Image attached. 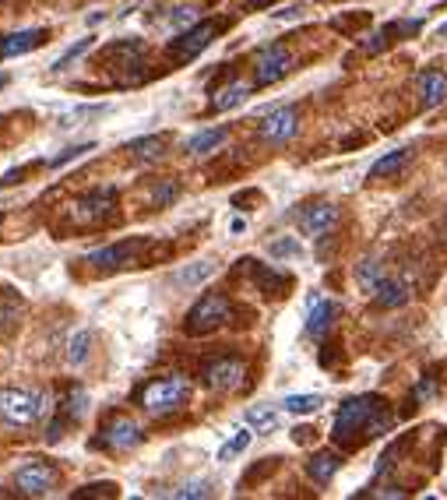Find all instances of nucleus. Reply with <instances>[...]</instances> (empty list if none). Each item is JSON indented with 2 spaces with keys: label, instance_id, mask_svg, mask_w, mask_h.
Listing matches in <instances>:
<instances>
[{
  "label": "nucleus",
  "instance_id": "obj_11",
  "mask_svg": "<svg viewBox=\"0 0 447 500\" xmlns=\"http://www.w3.org/2000/svg\"><path fill=\"white\" fill-rule=\"evenodd\" d=\"M296 130H299V113H296V106H279V110H272V113L261 121V138H264L268 145H285V141H292Z\"/></svg>",
  "mask_w": 447,
  "mask_h": 500
},
{
  "label": "nucleus",
  "instance_id": "obj_23",
  "mask_svg": "<svg viewBox=\"0 0 447 500\" xmlns=\"http://www.w3.org/2000/svg\"><path fill=\"white\" fill-rule=\"evenodd\" d=\"M246 95H250V85L244 82H233L226 85V88H219L215 92V99H211V110H219V113H226V110H237V106H244Z\"/></svg>",
  "mask_w": 447,
  "mask_h": 500
},
{
  "label": "nucleus",
  "instance_id": "obj_37",
  "mask_svg": "<svg viewBox=\"0 0 447 500\" xmlns=\"http://www.w3.org/2000/svg\"><path fill=\"white\" fill-rule=\"evenodd\" d=\"M176 194H180V187H176V183H163V187H156V205L165 209L169 201H176Z\"/></svg>",
  "mask_w": 447,
  "mask_h": 500
},
{
  "label": "nucleus",
  "instance_id": "obj_26",
  "mask_svg": "<svg viewBox=\"0 0 447 500\" xmlns=\"http://www.w3.org/2000/svg\"><path fill=\"white\" fill-rule=\"evenodd\" d=\"M321 406H325L321 395H289L282 402L285 413H296V416H310V413H317Z\"/></svg>",
  "mask_w": 447,
  "mask_h": 500
},
{
  "label": "nucleus",
  "instance_id": "obj_41",
  "mask_svg": "<svg viewBox=\"0 0 447 500\" xmlns=\"http://www.w3.org/2000/svg\"><path fill=\"white\" fill-rule=\"evenodd\" d=\"M229 229H233V233H244L246 222H244V219H233V222H229Z\"/></svg>",
  "mask_w": 447,
  "mask_h": 500
},
{
  "label": "nucleus",
  "instance_id": "obj_17",
  "mask_svg": "<svg viewBox=\"0 0 447 500\" xmlns=\"http://www.w3.org/2000/svg\"><path fill=\"white\" fill-rule=\"evenodd\" d=\"M335 314H338V307L325 299V296H310V314H307V335H314V338H321V335L331 328V321H335Z\"/></svg>",
  "mask_w": 447,
  "mask_h": 500
},
{
  "label": "nucleus",
  "instance_id": "obj_15",
  "mask_svg": "<svg viewBox=\"0 0 447 500\" xmlns=\"http://www.w3.org/2000/svg\"><path fill=\"white\" fill-rule=\"evenodd\" d=\"M46 42V29H22V32H11L0 40V60L4 57H22V53H32Z\"/></svg>",
  "mask_w": 447,
  "mask_h": 500
},
{
  "label": "nucleus",
  "instance_id": "obj_31",
  "mask_svg": "<svg viewBox=\"0 0 447 500\" xmlns=\"http://www.w3.org/2000/svg\"><path fill=\"white\" fill-rule=\"evenodd\" d=\"M163 22L173 25V29H183V25H194L198 22V11L194 7H165Z\"/></svg>",
  "mask_w": 447,
  "mask_h": 500
},
{
  "label": "nucleus",
  "instance_id": "obj_14",
  "mask_svg": "<svg viewBox=\"0 0 447 500\" xmlns=\"http://www.w3.org/2000/svg\"><path fill=\"white\" fill-rule=\"evenodd\" d=\"M416 95H419V110H437L447 103V75L444 71H423L416 82Z\"/></svg>",
  "mask_w": 447,
  "mask_h": 500
},
{
  "label": "nucleus",
  "instance_id": "obj_42",
  "mask_svg": "<svg viewBox=\"0 0 447 500\" xmlns=\"http://www.w3.org/2000/svg\"><path fill=\"white\" fill-rule=\"evenodd\" d=\"M437 40H447V22L441 25V29H437Z\"/></svg>",
  "mask_w": 447,
  "mask_h": 500
},
{
  "label": "nucleus",
  "instance_id": "obj_22",
  "mask_svg": "<svg viewBox=\"0 0 447 500\" xmlns=\"http://www.w3.org/2000/svg\"><path fill=\"white\" fill-rule=\"evenodd\" d=\"M226 127H208V130H201V134H194L183 148H187V156H208V152H215L222 141H226Z\"/></svg>",
  "mask_w": 447,
  "mask_h": 500
},
{
  "label": "nucleus",
  "instance_id": "obj_3",
  "mask_svg": "<svg viewBox=\"0 0 447 500\" xmlns=\"http://www.w3.org/2000/svg\"><path fill=\"white\" fill-rule=\"evenodd\" d=\"M187 398H191V380H187V377H180V374L156 377V380L145 384V391H141V409L152 413V416H169V413H176Z\"/></svg>",
  "mask_w": 447,
  "mask_h": 500
},
{
  "label": "nucleus",
  "instance_id": "obj_7",
  "mask_svg": "<svg viewBox=\"0 0 447 500\" xmlns=\"http://www.w3.org/2000/svg\"><path fill=\"white\" fill-rule=\"evenodd\" d=\"M289 71H292V53H289L285 46H279V42L264 46V49L254 57V82L257 85L282 82Z\"/></svg>",
  "mask_w": 447,
  "mask_h": 500
},
{
  "label": "nucleus",
  "instance_id": "obj_5",
  "mask_svg": "<svg viewBox=\"0 0 447 500\" xmlns=\"http://www.w3.org/2000/svg\"><path fill=\"white\" fill-rule=\"evenodd\" d=\"M222 25L226 22H194V25H187L176 40L169 42V57L176 60V64H187V60H194L201 49L211 46V40L222 32Z\"/></svg>",
  "mask_w": 447,
  "mask_h": 500
},
{
  "label": "nucleus",
  "instance_id": "obj_27",
  "mask_svg": "<svg viewBox=\"0 0 447 500\" xmlns=\"http://www.w3.org/2000/svg\"><path fill=\"white\" fill-rule=\"evenodd\" d=\"M356 282H360V290L363 292H373L380 282H384V275H380V261H377V257H366L363 264L356 268Z\"/></svg>",
  "mask_w": 447,
  "mask_h": 500
},
{
  "label": "nucleus",
  "instance_id": "obj_21",
  "mask_svg": "<svg viewBox=\"0 0 447 500\" xmlns=\"http://www.w3.org/2000/svg\"><path fill=\"white\" fill-rule=\"evenodd\" d=\"M373 299H377V307H384V310L406 307L408 303V286L402 282V279H384V282L373 290Z\"/></svg>",
  "mask_w": 447,
  "mask_h": 500
},
{
  "label": "nucleus",
  "instance_id": "obj_40",
  "mask_svg": "<svg viewBox=\"0 0 447 500\" xmlns=\"http://www.w3.org/2000/svg\"><path fill=\"white\" fill-rule=\"evenodd\" d=\"M299 11H303V7L292 4V7H285V11H275V18H279V22H289V18H299Z\"/></svg>",
  "mask_w": 447,
  "mask_h": 500
},
{
  "label": "nucleus",
  "instance_id": "obj_39",
  "mask_svg": "<svg viewBox=\"0 0 447 500\" xmlns=\"http://www.w3.org/2000/svg\"><path fill=\"white\" fill-rule=\"evenodd\" d=\"M314 433H317V430H310V426H296V430H292V441H296V444H307Z\"/></svg>",
  "mask_w": 447,
  "mask_h": 500
},
{
  "label": "nucleus",
  "instance_id": "obj_18",
  "mask_svg": "<svg viewBox=\"0 0 447 500\" xmlns=\"http://www.w3.org/2000/svg\"><path fill=\"white\" fill-rule=\"evenodd\" d=\"M416 156V148H398V152H388V156H380L370 173H366V180L370 183H377V180H388V176H395V173H402L408 166V159Z\"/></svg>",
  "mask_w": 447,
  "mask_h": 500
},
{
  "label": "nucleus",
  "instance_id": "obj_19",
  "mask_svg": "<svg viewBox=\"0 0 447 500\" xmlns=\"http://www.w3.org/2000/svg\"><path fill=\"white\" fill-rule=\"evenodd\" d=\"M342 469V455L338 451H317L314 459L307 461V476L317 483V487H327L331 483V476Z\"/></svg>",
  "mask_w": 447,
  "mask_h": 500
},
{
  "label": "nucleus",
  "instance_id": "obj_20",
  "mask_svg": "<svg viewBox=\"0 0 447 500\" xmlns=\"http://www.w3.org/2000/svg\"><path fill=\"white\" fill-rule=\"evenodd\" d=\"M127 152H130V159H138V163H156V159H163L165 156V138L163 134L134 138V141L127 145Z\"/></svg>",
  "mask_w": 447,
  "mask_h": 500
},
{
  "label": "nucleus",
  "instance_id": "obj_30",
  "mask_svg": "<svg viewBox=\"0 0 447 500\" xmlns=\"http://www.w3.org/2000/svg\"><path fill=\"white\" fill-rule=\"evenodd\" d=\"M211 272H215V264H211V261H198L194 268H183V272H176V282H180V286H194V282H204Z\"/></svg>",
  "mask_w": 447,
  "mask_h": 500
},
{
  "label": "nucleus",
  "instance_id": "obj_43",
  "mask_svg": "<svg viewBox=\"0 0 447 500\" xmlns=\"http://www.w3.org/2000/svg\"><path fill=\"white\" fill-rule=\"evenodd\" d=\"M4 85H7V75H0V88H4Z\"/></svg>",
  "mask_w": 447,
  "mask_h": 500
},
{
  "label": "nucleus",
  "instance_id": "obj_33",
  "mask_svg": "<svg viewBox=\"0 0 447 500\" xmlns=\"http://www.w3.org/2000/svg\"><path fill=\"white\" fill-rule=\"evenodd\" d=\"M88 46H92V36H88V40H78L75 46H71V49H67V53H64V57H60V60H57V64H53V71H64L71 60H78V57H82Z\"/></svg>",
  "mask_w": 447,
  "mask_h": 500
},
{
  "label": "nucleus",
  "instance_id": "obj_13",
  "mask_svg": "<svg viewBox=\"0 0 447 500\" xmlns=\"http://www.w3.org/2000/svg\"><path fill=\"white\" fill-rule=\"evenodd\" d=\"M335 222H338V209L331 201H317V205H307L299 211V233L314 237V240H325L335 229Z\"/></svg>",
  "mask_w": 447,
  "mask_h": 500
},
{
  "label": "nucleus",
  "instance_id": "obj_9",
  "mask_svg": "<svg viewBox=\"0 0 447 500\" xmlns=\"http://www.w3.org/2000/svg\"><path fill=\"white\" fill-rule=\"evenodd\" d=\"M141 247H145V237H138V240H121V244L92 250L85 261H88L92 268H99V272H117V268H123V264H130Z\"/></svg>",
  "mask_w": 447,
  "mask_h": 500
},
{
  "label": "nucleus",
  "instance_id": "obj_1",
  "mask_svg": "<svg viewBox=\"0 0 447 500\" xmlns=\"http://www.w3.org/2000/svg\"><path fill=\"white\" fill-rule=\"evenodd\" d=\"M391 409L380 395H356L349 402H342V409L335 413V426H331V437L335 444L342 448H356L370 437H380L391 430Z\"/></svg>",
  "mask_w": 447,
  "mask_h": 500
},
{
  "label": "nucleus",
  "instance_id": "obj_12",
  "mask_svg": "<svg viewBox=\"0 0 447 500\" xmlns=\"http://www.w3.org/2000/svg\"><path fill=\"white\" fill-rule=\"evenodd\" d=\"M113 209H117V187H95V191H88L75 201V219L78 222H99Z\"/></svg>",
  "mask_w": 447,
  "mask_h": 500
},
{
  "label": "nucleus",
  "instance_id": "obj_35",
  "mask_svg": "<svg viewBox=\"0 0 447 500\" xmlns=\"http://www.w3.org/2000/svg\"><path fill=\"white\" fill-rule=\"evenodd\" d=\"M92 148H95L92 141H88V145H75V148H64L57 159H49V166H64V163H71V159H82L85 152H92Z\"/></svg>",
  "mask_w": 447,
  "mask_h": 500
},
{
  "label": "nucleus",
  "instance_id": "obj_32",
  "mask_svg": "<svg viewBox=\"0 0 447 500\" xmlns=\"http://www.w3.org/2000/svg\"><path fill=\"white\" fill-rule=\"evenodd\" d=\"M173 497L176 500H198V497H211V483L208 479H191V483H183L180 490H173Z\"/></svg>",
  "mask_w": 447,
  "mask_h": 500
},
{
  "label": "nucleus",
  "instance_id": "obj_24",
  "mask_svg": "<svg viewBox=\"0 0 447 500\" xmlns=\"http://www.w3.org/2000/svg\"><path fill=\"white\" fill-rule=\"evenodd\" d=\"M254 279H257L261 292H268V296H282V292L289 290V279H285L282 272L264 268V264H254Z\"/></svg>",
  "mask_w": 447,
  "mask_h": 500
},
{
  "label": "nucleus",
  "instance_id": "obj_25",
  "mask_svg": "<svg viewBox=\"0 0 447 500\" xmlns=\"http://www.w3.org/2000/svg\"><path fill=\"white\" fill-rule=\"evenodd\" d=\"M246 426L250 430H257V433H272L275 426H279V413L272 409V406H254V409H246Z\"/></svg>",
  "mask_w": 447,
  "mask_h": 500
},
{
  "label": "nucleus",
  "instance_id": "obj_2",
  "mask_svg": "<svg viewBox=\"0 0 447 500\" xmlns=\"http://www.w3.org/2000/svg\"><path fill=\"white\" fill-rule=\"evenodd\" d=\"M49 413V398L32 388H0V419L7 426H32Z\"/></svg>",
  "mask_w": 447,
  "mask_h": 500
},
{
  "label": "nucleus",
  "instance_id": "obj_29",
  "mask_svg": "<svg viewBox=\"0 0 447 500\" xmlns=\"http://www.w3.org/2000/svg\"><path fill=\"white\" fill-rule=\"evenodd\" d=\"M250 437H254V430H237V433L219 448V461H229V459H237V455H244L246 448H250Z\"/></svg>",
  "mask_w": 447,
  "mask_h": 500
},
{
  "label": "nucleus",
  "instance_id": "obj_28",
  "mask_svg": "<svg viewBox=\"0 0 447 500\" xmlns=\"http://www.w3.org/2000/svg\"><path fill=\"white\" fill-rule=\"evenodd\" d=\"M88 356H92V332H78L67 342V363L82 367V363H88Z\"/></svg>",
  "mask_w": 447,
  "mask_h": 500
},
{
  "label": "nucleus",
  "instance_id": "obj_34",
  "mask_svg": "<svg viewBox=\"0 0 447 500\" xmlns=\"http://www.w3.org/2000/svg\"><path fill=\"white\" fill-rule=\"evenodd\" d=\"M117 494V487L113 483H92V487H82V490H75V497H113Z\"/></svg>",
  "mask_w": 447,
  "mask_h": 500
},
{
  "label": "nucleus",
  "instance_id": "obj_16",
  "mask_svg": "<svg viewBox=\"0 0 447 500\" xmlns=\"http://www.w3.org/2000/svg\"><path fill=\"white\" fill-rule=\"evenodd\" d=\"M419 29H423V22H419V18H408V22H391L388 29L373 32V36H370V40L363 42L366 53H380V49H384L388 42H395V36H398V40H402V36H416Z\"/></svg>",
  "mask_w": 447,
  "mask_h": 500
},
{
  "label": "nucleus",
  "instance_id": "obj_4",
  "mask_svg": "<svg viewBox=\"0 0 447 500\" xmlns=\"http://www.w3.org/2000/svg\"><path fill=\"white\" fill-rule=\"evenodd\" d=\"M229 317H233V303H229L222 292H204L201 299L187 310L183 332L187 335H211L215 328H222Z\"/></svg>",
  "mask_w": 447,
  "mask_h": 500
},
{
  "label": "nucleus",
  "instance_id": "obj_8",
  "mask_svg": "<svg viewBox=\"0 0 447 500\" xmlns=\"http://www.w3.org/2000/svg\"><path fill=\"white\" fill-rule=\"evenodd\" d=\"M145 441V433H141V426L134 423L130 416H113L103 430H99V448H106V451H130V448H138Z\"/></svg>",
  "mask_w": 447,
  "mask_h": 500
},
{
  "label": "nucleus",
  "instance_id": "obj_10",
  "mask_svg": "<svg viewBox=\"0 0 447 500\" xmlns=\"http://www.w3.org/2000/svg\"><path fill=\"white\" fill-rule=\"evenodd\" d=\"M246 377V363L237 356H226V360H215L204 367V384L211 391H237Z\"/></svg>",
  "mask_w": 447,
  "mask_h": 500
},
{
  "label": "nucleus",
  "instance_id": "obj_36",
  "mask_svg": "<svg viewBox=\"0 0 447 500\" xmlns=\"http://www.w3.org/2000/svg\"><path fill=\"white\" fill-rule=\"evenodd\" d=\"M268 250H272V257H299L303 254V247L296 240H275Z\"/></svg>",
  "mask_w": 447,
  "mask_h": 500
},
{
  "label": "nucleus",
  "instance_id": "obj_6",
  "mask_svg": "<svg viewBox=\"0 0 447 500\" xmlns=\"http://www.w3.org/2000/svg\"><path fill=\"white\" fill-rule=\"evenodd\" d=\"M57 483H60V472L49 461H25L14 472V490L22 497H46L57 490Z\"/></svg>",
  "mask_w": 447,
  "mask_h": 500
},
{
  "label": "nucleus",
  "instance_id": "obj_38",
  "mask_svg": "<svg viewBox=\"0 0 447 500\" xmlns=\"http://www.w3.org/2000/svg\"><path fill=\"white\" fill-rule=\"evenodd\" d=\"M437 395V384L430 380V377H423L419 384H416V398H434Z\"/></svg>",
  "mask_w": 447,
  "mask_h": 500
}]
</instances>
